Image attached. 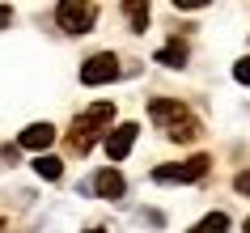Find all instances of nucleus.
<instances>
[{"mask_svg": "<svg viewBox=\"0 0 250 233\" xmlns=\"http://www.w3.org/2000/svg\"><path fill=\"white\" fill-rule=\"evenodd\" d=\"M123 13H127V21H132L136 34H145V30H148V4H145V0H136V4H123Z\"/></svg>", "mask_w": 250, "mask_h": 233, "instance_id": "nucleus-11", "label": "nucleus"}, {"mask_svg": "<svg viewBox=\"0 0 250 233\" xmlns=\"http://www.w3.org/2000/svg\"><path fill=\"white\" fill-rule=\"evenodd\" d=\"M51 144H55V127L51 123H30V127L21 131V148L42 153V148H51Z\"/></svg>", "mask_w": 250, "mask_h": 233, "instance_id": "nucleus-8", "label": "nucleus"}, {"mask_svg": "<svg viewBox=\"0 0 250 233\" xmlns=\"http://www.w3.org/2000/svg\"><path fill=\"white\" fill-rule=\"evenodd\" d=\"M110 115H115V106H110V102H93L89 110L68 127V153H72V157H85V153H89L93 140H98V127L110 123Z\"/></svg>", "mask_w": 250, "mask_h": 233, "instance_id": "nucleus-2", "label": "nucleus"}, {"mask_svg": "<svg viewBox=\"0 0 250 233\" xmlns=\"http://www.w3.org/2000/svg\"><path fill=\"white\" fill-rule=\"evenodd\" d=\"M233 81H242V85H250V55L233 64Z\"/></svg>", "mask_w": 250, "mask_h": 233, "instance_id": "nucleus-13", "label": "nucleus"}, {"mask_svg": "<svg viewBox=\"0 0 250 233\" xmlns=\"http://www.w3.org/2000/svg\"><path fill=\"white\" fill-rule=\"evenodd\" d=\"M89 187H93L98 195H102V199H123V191H127V178H123V174H119V169L110 166V169H98Z\"/></svg>", "mask_w": 250, "mask_h": 233, "instance_id": "nucleus-7", "label": "nucleus"}, {"mask_svg": "<svg viewBox=\"0 0 250 233\" xmlns=\"http://www.w3.org/2000/svg\"><path fill=\"white\" fill-rule=\"evenodd\" d=\"M136 123H119L115 131H110V136H106V157H110V161H123V157L132 153V144H136Z\"/></svg>", "mask_w": 250, "mask_h": 233, "instance_id": "nucleus-6", "label": "nucleus"}, {"mask_svg": "<svg viewBox=\"0 0 250 233\" xmlns=\"http://www.w3.org/2000/svg\"><path fill=\"white\" fill-rule=\"evenodd\" d=\"M119 60L110 51H102V55H89L85 64H81V81L85 85H106V81H119Z\"/></svg>", "mask_w": 250, "mask_h": 233, "instance_id": "nucleus-5", "label": "nucleus"}, {"mask_svg": "<svg viewBox=\"0 0 250 233\" xmlns=\"http://www.w3.org/2000/svg\"><path fill=\"white\" fill-rule=\"evenodd\" d=\"M148 115H153V123H157V127L170 131L178 144H187V140H195V136H199L195 115H191V110H187V102H178V98H153V102H148Z\"/></svg>", "mask_w": 250, "mask_h": 233, "instance_id": "nucleus-1", "label": "nucleus"}, {"mask_svg": "<svg viewBox=\"0 0 250 233\" xmlns=\"http://www.w3.org/2000/svg\"><path fill=\"white\" fill-rule=\"evenodd\" d=\"M208 174V157H191V161H174V166H157L153 182H199Z\"/></svg>", "mask_w": 250, "mask_h": 233, "instance_id": "nucleus-3", "label": "nucleus"}, {"mask_svg": "<svg viewBox=\"0 0 250 233\" xmlns=\"http://www.w3.org/2000/svg\"><path fill=\"white\" fill-rule=\"evenodd\" d=\"M55 21H60L68 34H89L93 21H98V9H93V4H72V0H68V4L55 9Z\"/></svg>", "mask_w": 250, "mask_h": 233, "instance_id": "nucleus-4", "label": "nucleus"}, {"mask_svg": "<svg viewBox=\"0 0 250 233\" xmlns=\"http://www.w3.org/2000/svg\"><path fill=\"white\" fill-rule=\"evenodd\" d=\"M85 233H106V229H85Z\"/></svg>", "mask_w": 250, "mask_h": 233, "instance_id": "nucleus-16", "label": "nucleus"}, {"mask_svg": "<svg viewBox=\"0 0 250 233\" xmlns=\"http://www.w3.org/2000/svg\"><path fill=\"white\" fill-rule=\"evenodd\" d=\"M246 233H250V220H246Z\"/></svg>", "mask_w": 250, "mask_h": 233, "instance_id": "nucleus-17", "label": "nucleus"}, {"mask_svg": "<svg viewBox=\"0 0 250 233\" xmlns=\"http://www.w3.org/2000/svg\"><path fill=\"white\" fill-rule=\"evenodd\" d=\"M34 169H39V178L55 182L60 174H64V161H60V157H39V161H34Z\"/></svg>", "mask_w": 250, "mask_h": 233, "instance_id": "nucleus-12", "label": "nucleus"}, {"mask_svg": "<svg viewBox=\"0 0 250 233\" xmlns=\"http://www.w3.org/2000/svg\"><path fill=\"white\" fill-rule=\"evenodd\" d=\"M157 60H161V64H170V68H187V42L183 39H170L157 51Z\"/></svg>", "mask_w": 250, "mask_h": 233, "instance_id": "nucleus-9", "label": "nucleus"}, {"mask_svg": "<svg viewBox=\"0 0 250 233\" xmlns=\"http://www.w3.org/2000/svg\"><path fill=\"white\" fill-rule=\"evenodd\" d=\"M9 17H13V9H9V4H0V30L9 26Z\"/></svg>", "mask_w": 250, "mask_h": 233, "instance_id": "nucleus-15", "label": "nucleus"}, {"mask_svg": "<svg viewBox=\"0 0 250 233\" xmlns=\"http://www.w3.org/2000/svg\"><path fill=\"white\" fill-rule=\"evenodd\" d=\"M233 187H237V191H242V195H250V169H246V174H242V178L233 182Z\"/></svg>", "mask_w": 250, "mask_h": 233, "instance_id": "nucleus-14", "label": "nucleus"}, {"mask_svg": "<svg viewBox=\"0 0 250 233\" xmlns=\"http://www.w3.org/2000/svg\"><path fill=\"white\" fill-rule=\"evenodd\" d=\"M191 233H229V216L225 212H208L199 225H191Z\"/></svg>", "mask_w": 250, "mask_h": 233, "instance_id": "nucleus-10", "label": "nucleus"}]
</instances>
